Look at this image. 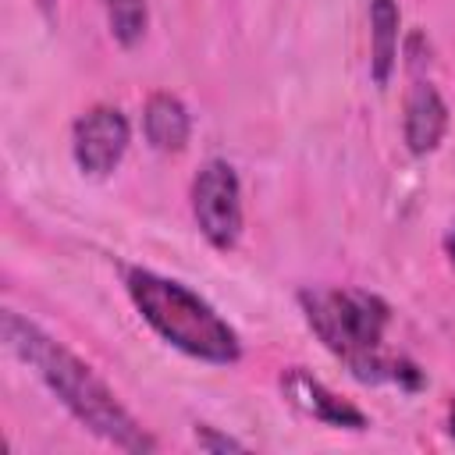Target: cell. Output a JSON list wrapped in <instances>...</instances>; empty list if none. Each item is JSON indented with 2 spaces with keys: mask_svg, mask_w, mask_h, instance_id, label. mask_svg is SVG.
Returning a JSON list of instances; mask_svg holds the SVG:
<instances>
[{
  "mask_svg": "<svg viewBox=\"0 0 455 455\" xmlns=\"http://www.w3.org/2000/svg\"><path fill=\"white\" fill-rule=\"evenodd\" d=\"M4 341L7 348L36 366V373L46 380V387L103 441L124 448V451H153V437L135 423V416L114 398V391L64 345H57L50 334H43L32 320L18 316L14 309L4 313Z\"/></svg>",
  "mask_w": 455,
  "mask_h": 455,
  "instance_id": "cell-1",
  "label": "cell"
},
{
  "mask_svg": "<svg viewBox=\"0 0 455 455\" xmlns=\"http://www.w3.org/2000/svg\"><path fill=\"white\" fill-rule=\"evenodd\" d=\"M302 309L316 338L348 363L359 380H405L419 387L423 377L402 359H384L380 341L387 327V306L359 288L345 291H302Z\"/></svg>",
  "mask_w": 455,
  "mask_h": 455,
  "instance_id": "cell-2",
  "label": "cell"
},
{
  "mask_svg": "<svg viewBox=\"0 0 455 455\" xmlns=\"http://www.w3.org/2000/svg\"><path fill=\"white\" fill-rule=\"evenodd\" d=\"M124 284L142 320L174 348L196 359H206V363H235L242 355L238 334L192 288L167 281L153 270H139V267L124 274Z\"/></svg>",
  "mask_w": 455,
  "mask_h": 455,
  "instance_id": "cell-3",
  "label": "cell"
},
{
  "mask_svg": "<svg viewBox=\"0 0 455 455\" xmlns=\"http://www.w3.org/2000/svg\"><path fill=\"white\" fill-rule=\"evenodd\" d=\"M192 213L210 245L231 249L242 235V188L224 160H206L192 181Z\"/></svg>",
  "mask_w": 455,
  "mask_h": 455,
  "instance_id": "cell-4",
  "label": "cell"
},
{
  "mask_svg": "<svg viewBox=\"0 0 455 455\" xmlns=\"http://www.w3.org/2000/svg\"><path fill=\"white\" fill-rule=\"evenodd\" d=\"M128 139H132V128L117 107H92L85 117H78L71 149L85 174L103 178L121 164Z\"/></svg>",
  "mask_w": 455,
  "mask_h": 455,
  "instance_id": "cell-5",
  "label": "cell"
},
{
  "mask_svg": "<svg viewBox=\"0 0 455 455\" xmlns=\"http://www.w3.org/2000/svg\"><path fill=\"white\" fill-rule=\"evenodd\" d=\"M281 391L288 395V402L295 409H302L306 416H313V419H320L327 427H345V430H366L370 427V419H366L363 409H355L352 402L338 398L334 391H327L316 377H309L299 366L281 377Z\"/></svg>",
  "mask_w": 455,
  "mask_h": 455,
  "instance_id": "cell-6",
  "label": "cell"
},
{
  "mask_svg": "<svg viewBox=\"0 0 455 455\" xmlns=\"http://www.w3.org/2000/svg\"><path fill=\"white\" fill-rule=\"evenodd\" d=\"M448 128V107L430 82H412L405 96V142L416 156L434 153Z\"/></svg>",
  "mask_w": 455,
  "mask_h": 455,
  "instance_id": "cell-7",
  "label": "cell"
},
{
  "mask_svg": "<svg viewBox=\"0 0 455 455\" xmlns=\"http://www.w3.org/2000/svg\"><path fill=\"white\" fill-rule=\"evenodd\" d=\"M142 124H146V139L153 142V149L160 153H178L188 146V132H192V121H188V110L178 96L171 92H153L146 100V114H142Z\"/></svg>",
  "mask_w": 455,
  "mask_h": 455,
  "instance_id": "cell-8",
  "label": "cell"
},
{
  "mask_svg": "<svg viewBox=\"0 0 455 455\" xmlns=\"http://www.w3.org/2000/svg\"><path fill=\"white\" fill-rule=\"evenodd\" d=\"M398 4L395 0H370V36H373V53H370V71L377 85H387L395 60H398Z\"/></svg>",
  "mask_w": 455,
  "mask_h": 455,
  "instance_id": "cell-9",
  "label": "cell"
},
{
  "mask_svg": "<svg viewBox=\"0 0 455 455\" xmlns=\"http://www.w3.org/2000/svg\"><path fill=\"white\" fill-rule=\"evenodd\" d=\"M107 18H110V32L121 46H132L142 39L146 32V0H103Z\"/></svg>",
  "mask_w": 455,
  "mask_h": 455,
  "instance_id": "cell-10",
  "label": "cell"
},
{
  "mask_svg": "<svg viewBox=\"0 0 455 455\" xmlns=\"http://www.w3.org/2000/svg\"><path fill=\"white\" fill-rule=\"evenodd\" d=\"M196 444L203 451H242L245 444L235 441V437H224V434H213L210 427H196Z\"/></svg>",
  "mask_w": 455,
  "mask_h": 455,
  "instance_id": "cell-11",
  "label": "cell"
},
{
  "mask_svg": "<svg viewBox=\"0 0 455 455\" xmlns=\"http://www.w3.org/2000/svg\"><path fill=\"white\" fill-rule=\"evenodd\" d=\"M444 252H448V259H451V267H455V224H451L448 235H444Z\"/></svg>",
  "mask_w": 455,
  "mask_h": 455,
  "instance_id": "cell-12",
  "label": "cell"
},
{
  "mask_svg": "<svg viewBox=\"0 0 455 455\" xmlns=\"http://www.w3.org/2000/svg\"><path fill=\"white\" fill-rule=\"evenodd\" d=\"M448 427H451V434H455V402H451V419H448Z\"/></svg>",
  "mask_w": 455,
  "mask_h": 455,
  "instance_id": "cell-13",
  "label": "cell"
}]
</instances>
